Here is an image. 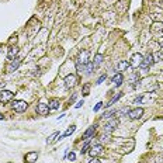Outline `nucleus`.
<instances>
[{
	"instance_id": "obj_23",
	"label": "nucleus",
	"mask_w": 163,
	"mask_h": 163,
	"mask_svg": "<svg viewBox=\"0 0 163 163\" xmlns=\"http://www.w3.org/2000/svg\"><path fill=\"white\" fill-rule=\"evenodd\" d=\"M85 69H86V73H87V75H90V73H91V72H93V69H94V65H93V63H91V62H89V63L86 65V68H85Z\"/></svg>"
},
{
	"instance_id": "obj_29",
	"label": "nucleus",
	"mask_w": 163,
	"mask_h": 163,
	"mask_svg": "<svg viewBox=\"0 0 163 163\" xmlns=\"http://www.w3.org/2000/svg\"><path fill=\"white\" fill-rule=\"evenodd\" d=\"M106 80V75H103V76H100L98 78V80H97V85H100V83H103V82Z\"/></svg>"
},
{
	"instance_id": "obj_27",
	"label": "nucleus",
	"mask_w": 163,
	"mask_h": 163,
	"mask_svg": "<svg viewBox=\"0 0 163 163\" xmlns=\"http://www.w3.org/2000/svg\"><path fill=\"white\" fill-rule=\"evenodd\" d=\"M17 42V35H13L10 40H8V44H16Z\"/></svg>"
},
{
	"instance_id": "obj_16",
	"label": "nucleus",
	"mask_w": 163,
	"mask_h": 163,
	"mask_svg": "<svg viewBox=\"0 0 163 163\" xmlns=\"http://www.w3.org/2000/svg\"><path fill=\"white\" fill-rule=\"evenodd\" d=\"M17 53H18V48L17 46H11V48L8 49V53H7V58L11 61V59H14V58L17 56Z\"/></svg>"
},
{
	"instance_id": "obj_6",
	"label": "nucleus",
	"mask_w": 163,
	"mask_h": 163,
	"mask_svg": "<svg viewBox=\"0 0 163 163\" xmlns=\"http://www.w3.org/2000/svg\"><path fill=\"white\" fill-rule=\"evenodd\" d=\"M14 94L10 91V90H2L0 91V103H8L13 98Z\"/></svg>"
},
{
	"instance_id": "obj_32",
	"label": "nucleus",
	"mask_w": 163,
	"mask_h": 163,
	"mask_svg": "<svg viewBox=\"0 0 163 163\" xmlns=\"http://www.w3.org/2000/svg\"><path fill=\"white\" fill-rule=\"evenodd\" d=\"M83 106V100H82V101H79L78 104H76V108H79V107H82Z\"/></svg>"
},
{
	"instance_id": "obj_26",
	"label": "nucleus",
	"mask_w": 163,
	"mask_h": 163,
	"mask_svg": "<svg viewBox=\"0 0 163 163\" xmlns=\"http://www.w3.org/2000/svg\"><path fill=\"white\" fill-rule=\"evenodd\" d=\"M68 159H69L70 162H73V160L76 159V155H75L73 152H70V153H68Z\"/></svg>"
},
{
	"instance_id": "obj_2",
	"label": "nucleus",
	"mask_w": 163,
	"mask_h": 163,
	"mask_svg": "<svg viewBox=\"0 0 163 163\" xmlns=\"http://www.w3.org/2000/svg\"><path fill=\"white\" fill-rule=\"evenodd\" d=\"M151 31H152V34H155L156 37H162L163 35V24L159 23V21L153 23L151 27Z\"/></svg>"
},
{
	"instance_id": "obj_4",
	"label": "nucleus",
	"mask_w": 163,
	"mask_h": 163,
	"mask_svg": "<svg viewBox=\"0 0 163 163\" xmlns=\"http://www.w3.org/2000/svg\"><path fill=\"white\" fill-rule=\"evenodd\" d=\"M101 153H103V146L100 145V143L93 145V146L89 149V155L91 156V158H97V156H100Z\"/></svg>"
},
{
	"instance_id": "obj_11",
	"label": "nucleus",
	"mask_w": 163,
	"mask_h": 163,
	"mask_svg": "<svg viewBox=\"0 0 163 163\" xmlns=\"http://www.w3.org/2000/svg\"><path fill=\"white\" fill-rule=\"evenodd\" d=\"M117 126H118V121L115 118H111L106 125V134H111V131H114Z\"/></svg>"
},
{
	"instance_id": "obj_8",
	"label": "nucleus",
	"mask_w": 163,
	"mask_h": 163,
	"mask_svg": "<svg viewBox=\"0 0 163 163\" xmlns=\"http://www.w3.org/2000/svg\"><path fill=\"white\" fill-rule=\"evenodd\" d=\"M20 63H21V59L18 56H16L14 59H11L10 63L7 65V70L8 72H14V70H17V68L20 66Z\"/></svg>"
},
{
	"instance_id": "obj_28",
	"label": "nucleus",
	"mask_w": 163,
	"mask_h": 163,
	"mask_svg": "<svg viewBox=\"0 0 163 163\" xmlns=\"http://www.w3.org/2000/svg\"><path fill=\"white\" fill-rule=\"evenodd\" d=\"M101 106H103V103L100 101V103H97V104H96V107H94L93 108V111H98L100 110V108H101Z\"/></svg>"
},
{
	"instance_id": "obj_14",
	"label": "nucleus",
	"mask_w": 163,
	"mask_h": 163,
	"mask_svg": "<svg viewBox=\"0 0 163 163\" xmlns=\"http://www.w3.org/2000/svg\"><path fill=\"white\" fill-rule=\"evenodd\" d=\"M94 131H96V125H91V126H89V128L86 129V132H85V134H83V138H82V139H86V141H87V139H89L90 136H91V135L94 134Z\"/></svg>"
},
{
	"instance_id": "obj_20",
	"label": "nucleus",
	"mask_w": 163,
	"mask_h": 163,
	"mask_svg": "<svg viewBox=\"0 0 163 163\" xmlns=\"http://www.w3.org/2000/svg\"><path fill=\"white\" fill-rule=\"evenodd\" d=\"M101 62H103V55L101 53H97L96 56H94V68H98V66L101 65Z\"/></svg>"
},
{
	"instance_id": "obj_5",
	"label": "nucleus",
	"mask_w": 163,
	"mask_h": 163,
	"mask_svg": "<svg viewBox=\"0 0 163 163\" xmlns=\"http://www.w3.org/2000/svg\"><path fill=\"white\" fill-rule=\"evenodd\" d=\"M76 82H78V79H76V76L75 75H68L65 78V86L66 89H73L75 86H76Z\"/></svg>"
},
{
	"instance_id": "obj_24",
	"label": "nucleus",
	"mask_w": 163,
	"mask_h": 163,
	"mask_svg": "<svg viewBox=\"0 0 163 163\" xmlns=\"http://www.w3.org/2000/svg\"><path fill=\"white\" fill-rule=\"evenodd\" d=\"M89 148H90V142H89V141H86V143H85V145H83V148H82V149H80L82 155H83V153H86V152L89 151Z\"/></svg>"
},
{
	"instance_id": "obj_19",
	"label": "nucleus",
	"mask_w": 163,
	"mask_h": 163,
	"mask_svg": "<svg viewBox=\"0 0 163 163\" xmlns=\"http://www.w3.org/2000/svg\"><path fill=\"white\" fill-rule=\"evenodd\" d=\"M129 62H126V61H121V62H118V72H124V70H126L128 68H129Z\"/></svg>"
},
{
	"instance_id": "obj_9",
	"label": "nucleus",
	"mask_w": 163,
	"mask_h": 163,
	"mask_svg": "<svg viewBox=\"0 0 163 163\" xmlns=\"http://www.w3.org/2000/svg\"><path fill=\"white\" fill-rule=\"evenodd\" d=\"M89 56H90V51H82L78 58V62L82 63V65H87L89 63Z\"/></svg>"
},
{
	"instance_id": "obj_30",
	"label": "nucleus",
	"mask_w": 163,
	"mask_h": 163,
	"mask_svg": "<svg viewBox=\"0 0 163 163\" xmlns=\"http://www.w3.org/2000/svg\"><path fill=\"white\" fill-rule=\"evenodd\" d=\"M142 98H143L142 96H139V97L135 98V101H134V103H135V104H141V101H142Z\"/></svg>"
},
{
	"instance_id": "obj_1",
	"label": "nucleus",
	"mask_w": 163,
	"mask_h": 163,
	"mask_svg": "<svg viewBox=\"0 0 163 163\" xmlns=\"http://www.w3.org/2000/svg\"><path fill=\"white\" fill-rule=\"evenodd\" d=\"M27 107H28V104L24 100H16V101L13 103V110L16 111V113H24L27 110Z\"/></svg>"
},
{
	"instance_id": "obj_25",
	"label": "nucleus",
	"mask_w": 163,
	"mask_h": 163,
	"mask_svg": "<svg viewBox=\"0 0 163 163\" xmlns=\"http://www.w3.org/2000/svg\"><path fill=\"white\" fill-rule=\"evenodd\" d=\"M89 90H90V85H85V86H83V94H85V96L89 94Z\"/></svg>"
},
{
	"instance_id": "obj_13",
	"label": "nucleus",
	"mask_w": 163,
	"mask_h": 163,
	"mask_svg": "<svg viewBox=\"0 0 163 163\" xmlns=\"http://www.w3.org/2000/svg\"><path fill=\"white\" fill-rule=\"evenodd\" d=\"M122 82H124V76H122L121 72H118V73L114 75V78H113V83H114L117 87H120V86L122 85Z\"/></svg>"
},
{
	"instance_id": "obj_18",
	"label": "nucleus",
	"mask_w": 163,
	"mask_h": 163,
	"mask_svg": "<svg viewBox=\"0 0 163 163\" xmlns=\"http://www.w3.org/2000/svg\"><path fill=\"white\" fill-rule=\"evenodd\" d=\"M59 106H61V103H59V100H56V98H52V100L49 101V104H48L49 110H58Z\"/></svg>"
},
{
	"instance_id": "obj_3",
	"label": "nucleus",
	"mask_w": 163,
	"mask_h": 163,
	"mask_svg": "<svg viewBox=\"0 0 163 163\" xmlns=\"http://www.w3.org/2000/svg\"><path fill=\"white\" fill-rule=\"evenodd\" d=\"M155 63V59H153V53H148L146 58L142 61V63H141V68L142 69H149L152 65Z\"/></svg>"
},
{
	"instance_id": "obj_21",
	"label": "nucleus",
	"mask_w": 163,
	"mask_h": 163,
	"mask_svg": "<svg viewBox=\"0 0 163 163\" xmlns=\"http://www.w3.org/2000/svg\"><path fill=\"white\" fill-rule=\"evenodd\" d=\"M121 97H122V93H118L117 96H114V97L111 98V101L108 103V104H107V107H110V106H113V104H115V103L118 101V100H120Z\"/></svg>"
},
{
	"instance_id": "obj_7",
	"label": "nucleus",
	"mask_w": 163,
	"mask_h": 163,
	"mask_svg": "<svg viewBox=\"0 0 163 163\" xmlns=\"http://www.w3.org/2000/svg\"><path fill=\"white\" fill-rule=\"evenodd\" d=\"M142 61H143V56H142V55H141V53H135L134 56H132V59H131L129 65L132 66V68H138V66H141Z\"/></svg>"
},
{
	"instance_id": "obj_12",
	"label": "nucleus",
	"mask_w": 163,
	"mask_h": 163,
	"mask_svg": "<svg viewBox=\"0 0 163 163\" xmlns=\"http://www.w3.org/2000/svg\"><path fill=\"white\" fill-rule=\"evenodd\" d=\"M37 113L40 115H46L49 113V107L48 104H45V103H40L37 106Z\"/></svg>"
},
{
	"instance_id": "obj_33",
	"label": "nucleus",
	"mask_w": 163,
	"mask_h": 163,
	"mask_svg": "<svg viewBox=\"0 0 163 163\" xmlns=\"http://www.w3.org/2000/svg\"><path fill=\"white\" fill-rule=\"evenodd\" d=\"M162 55H163V49H162Z\"/></svg>"
},
{
	"instance_id": "obj_22",
	"label": "nucleus",
	"mask_w": 163,
	"mask_h": 163,
	"mask_svg": "<svg viewBox=\"0 0 163 163\" xmlns=\"http://www.w3.org/2000/svg\"><path fill=\"white\" fill-rule=\"evenodd\" d=\"M58 136H59V132H53L52 135H49V138L46 139V142H48V143H52L53 141H56V139H58Z\"/></svg>"
},
{
	"instance_id": "obj_31",
	"label": "nucleus",
	"mask_w": 163,
	"mask_h": 163,
	"mask_svg": "<svg viewBox=\"0 0 163 163\" xmlns=\"http://www.w3.org/2000/svg\"><path fill=\"white\" fill-rule=\"evenodd\" d=\"M89 163H101V160L97 159V158H91V160H90Z\"/></svg>"
},
{
	"instance_id": "obj_10",
	"label": "nucleus",
	"mask_w": 163,
	"mask_h": 163,
	"mask_svg": "<svg viewBox=\"0 0 163 163\" xmlns=\"http://www.w3.org/2000/svg\"><path fill=\"white\" fill-rule=\"evenodd\" d=\"M143 114V110L141 108V107H138V108H135V110H129V113H128V115H129L131 120H138L141 118Z\"/></svg>"
},
{
	"instance_id": "obj_15",
	"label": "nucleus",
	"mask_w": 163,
	"mask_h": 163,
	"mask_svg": "<svg viewBox=\"0 0 163 163\" xmlns=\"http://www.w3.org/2000/svg\"><path fill=\"white\" fill-rule=\"evenodd\" d=\"M37 159H38V153H37V152H28V153L25 155V160L30 162V163L35 162Z\"/></svg>"
},
{
	"instance_id": "obj_17",
	"label": "nucleus",
	"mask_w": 163,
	"mask_h": 163,
	"mask_svg": "<svg viewBox=\"0 0 163 163\" xmlns=\"http://www.w3.org/2000/svg\"><path fill=\"white\" fill-rule=\"evenodd\" d=\"M75 129H76V126H75V125H70L69 128H68V129L65 131V134H63V135H59V136H58V139L66 138V136H69V135H72V134L75 132Z\"/></svg>"
}]
</instances>
